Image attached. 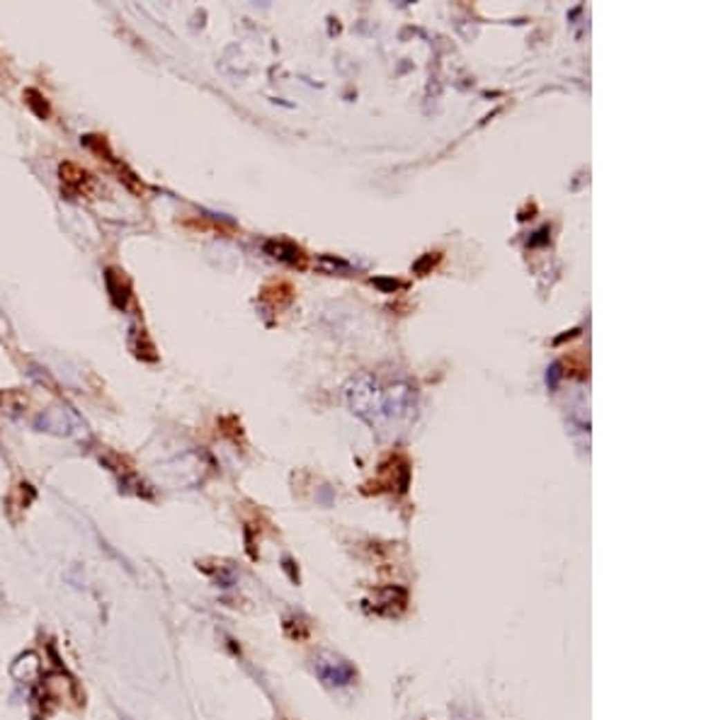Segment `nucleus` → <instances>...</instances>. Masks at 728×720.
Wrapping results in <instances>:
<instances>
[{"label": "nucleus", "mask_w": 728, "mask_h": 720, "mask_svg": "<svg viewBox=\"0 0 728 720\" xmlns=\"http://www.w3.org/2000/svg\"><path fill=\"white\" fill-rule=\"evenodd\" d=\"M59 175H61L64 187L73 194H88V189L93 187V175H90L85 168H80V165L71 163V160H66V163L59 165Z\"/></svg>", "instance_id": "f257e3e1"}]
</instances>
